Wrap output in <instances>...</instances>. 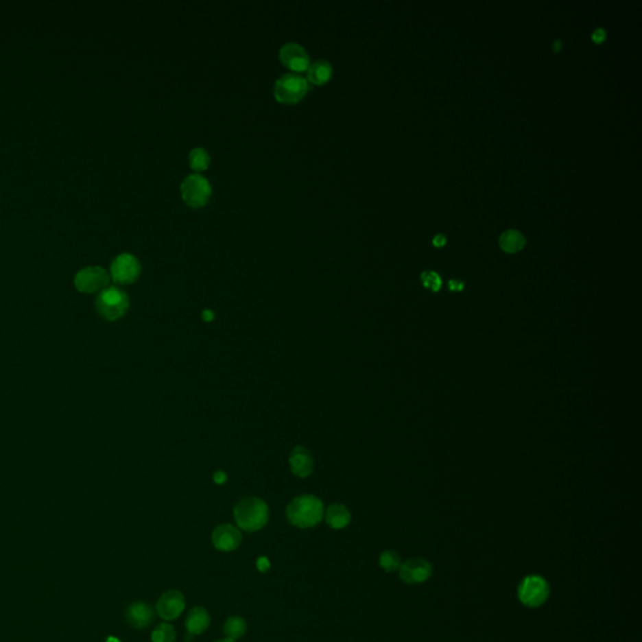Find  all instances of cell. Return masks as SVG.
<instances>
[{
    "instance_id": "obj_23",
    "label": "cell",
    "mask_w": 642,
    "mask_h": 642,
    "mask_svg": "<svg viewBox=\"0 0 642 642\" xmlns=\"http://www.w3.org/2000/svg\"><path fill=\"white\" fill-rule=\"evenodd\" d=\"M422 283L427 289L438 292L442 287V278L436 271H424L422 274Z\"/></svg>"
},
{
    "instance_id": "obj_8",
    "label": "cell",
    "mask_w": 642,
    "mask_h": 642,
    "mask_svg": "<svg viewBox=\"0 0 642 642\" xmlns=\"http://www.w3.org/2000/svg\"><path fill=\"white\" fill-rule=\"evenodd\" d=\"M548 596H549V586L543 577H525L519 584V599L523 605L528 606V607H540L547 601Z\"/></svg>"
},
{
    "instance_id": "obj_18",
    "label": "cell",
    "mask_w": 642,
    "mask_h": 642,
    "mask_svg": "<svg viewBox=\"0 0 642 642\" xmlns=\"http://www.w3.org/2000/svg\"><path fill=\"white\" fill-rule=\"evenodd\" d=\"M499 245H501L502 250L506 252H508V254L519 252L522 248H525V236L519 234V231H516V230L506 231L499 239Z\"/></svg>"
},
{
    "instance_id": "obj_26",
    "label": "cell",
    "mask_w": 642,
    "mask_h": 642,
    "mask_svg": "<svg viewBox=\"0 0 642 642\" xmlns=\"http://www.w3.org/2000/svg\"><path fill=\"white\" fill-rule=\"evenodd\" d=\"M448 286H449V290L451 292H463L464 290V283L460 281V280H451L448 283Z\"/></svg>"
},
{
    "instance_id": "obj_17",
    "label": "cell",
    "mask_w": 642,
    "mask_h": 642,
    "mask_svg": "<svg viewBox=\"0 0 642 642\" xmlns=\"http://www.w3.org/2000/svg\"><path fill=\"white\" fill-rule=\"evenodd\" d=\"M325 519L329 527L334 530H342L350 523L351 514L344 504L333 503L330 504L326 510Z\"/></svg>"
},
{
    "instance_id": "obj_20",
    "label": "cell",
    "mask_w": 642,
    "mask_h": 642,
    "mask_svg": "<svg viewBox=\"0 0 642 642\" xmlns=\"http://www.w3.org/2000/svg\"><path fill=\"white\" fill-rule=\"evenodd\" d=\"M246 630H248V623L240 616H233L227 619L224 626L225 635L227 636V639H231V640H237L243 637V635L246 634Z\"/></svg>"
},
{
    "instance_id": "obj_13",
    "label": "cell",
    "mask_w": 642,
    "mask_h": 642,
    "mask_svg": "<svg viewBox=\"0 0 642 642\" xmlns=\"http://www.w3.org/2000/svg\"><path fill=\"white\" fill-rule=\"evenodd\" d=\"M292 475L299 478H307L314 472V458L309 449L302 445H296L289 457Z\"/></svg>"
},
{
    "instance_id": "obj_10",
    "label": "cell",
    "mask_w": 642,
    "mask_h": 642,
    "mask_svg": "<svg viewBox=\"0 0 642 642\" xmlns=\"http://www.w3.org/2000/svg\"><path fill=\"white\" fill-rule=\"evenodd\" d=\"M433 573L431 563L424 558H412L401 563L399 576L408 584H423Z\"/></svg>"
},
{
    "instance_id": "obj_22",
    "label": "cell",
    "mask_w": 642,
    "mask_h": 642,
    "mask_svg": "<svg viewBox=\"0 0 642 642\" xmlns=\"http://www.w3.org/2000/svg\"><path fill=\"white\" fill-rule=\"evenodd\" d=\"M379 563L380 566L389 573L395 572L396 569H401V557L394 551H384L380 555Z\"/></svg>"
},
{
    "instance_id": "obj_29",
    "label": "cell",
    "mask_w": 642,
    "mask_h": 642,
    "mask_svg": "<svg viewBox=\"0 0 642 642\" xmlns=\"http://www.w3.org/2000/svg\"><path fill=\"white\" fill-rule=\"evenodd\" d=\"M213 316H215V314L212 313L211 310H204V313H202V319L204 321L213 320Z\"/></svg>"
},
{
    "instance_id": "obj_5",
    "label": "cell",
    "mask_w": 642,
    "mask_h": 642,
    "mask_svg": "<svg viewBox=\"0 0 642 642\" xmlns=\"http://www.w3.org/2000/svg\"><path fill=\"white\" fill-rule=\"evenodd\" d=\"M181 196L183 202L190 207H204L209 204L212 196L211 183L200 174L189 175L181 185Z\"/></svg>"
},
{
    "instance_id": "obj_1",
    "label": "cell",
    "mask_w": 642,
    "mask_h": 642,
    "mask_svg": "<svg viewBox=\"0 0 642 642\" xmlns=\"http://www.w3.org/2000/svg\"><path fill=\"white\" fill-rule=\"evenodd\" d=\"M286 517L292 525L299 528H311L319 525L324 517V504L313 495L296 497L287 504Z\"/></svg>"
},
{
    "instance_id": "obj_15",
    "label": "cell",
    "mask_w": 642,
    "mask_h": 642,
    "mask_svg": "<svg viewBox=\"0 0 642 642\" xmlns=\"http://www.w3.org/2000/svg\"><path fill=\"white\" fill-rule=\"evenodd\" d=\"M333 77V67L326 59H318L307 69V80L309 84L324 86Z\"/></svg>"
},
{
    "instance_id": "obj_19",
    "label": "cell",
    "mask_w": 642,
    "mask_h": 642,
    "mask_svg": "<svg viewBox=\"0 0 642 642\" xmlns=\"http://www.w3.org/2000/svg\"><path fill=\"white\" fill-rule=\"evenodd\" d=\"M189 163H190V167L195 172H204L210 166L211 157L204 148L196 147V148L191 150L190 156H189Z\"/></svg>"
},
{
    "instance_id": "obj_28",
    "label": "cell",
    "mask_w": 642,
    "mask_h": 642,
    "mask_svg": "<svg viewBox=\"0 0 642 642\" xmlns=\"http://www.w3.org/2000/svg\"><path fill=\"white\" fill-rule=\"evenodd\" d=\"M213 481H215V483H217V484L225 483V482L227 481L226 473H225V472H221V471L216 472V473L213 475Z\"/></svg>"
},
{
    "instance_id": "obj_9",
    "label": "cell",
    "mask_w": 642,
    "mask_h": 642,
    "mask_svg": "<svg viewBox=\"0 0 642 642\" xmlns=\"http://www.w3.org/2000/svg\"><path fill=\"white\" fill-rule=\"evenodd\" d=\"M278 58L286 68L292 71V73L307 72L311 63L307 49L295 42L284 44L278 51Z\"/></svg>"
},
{
    "instance_id": "obj_25",
    "label": "cell",
    "mask_w": 642,
    "mask_h": 642,
    "mask_svg": "<svg viewBox=\"0 0 642 642\" xmlns=\"http://www.w3.org/2000/svg\"><path fill=\"white\" fill-rule=\"evenodd\" d=\"M606 38H607V33H606V30L604 29V28H599V29H596L592 33V40H593L595 43H604L606 40Z\"/></svg>"
},
{
    "instance_id": "obj_2",
    "label": "cell",
    "mask_w": 642,
    "mask_h": 642,
    "mask_svg": "<svg viewBox=\"0 0 642 642\" xmlns=\"http://www.w3.org/2000/svg\"><path fill=\"white\" fill-rule=\"evenodd\" d=\"M236 525L246 532L260 531L269 522V507L263 499L256 497L242 498L235 506Z\"/></svg>"
},
{
    "instance_id": "obj_24",
    "label": "cell",
    "mask_w": 642,
    "mask_h": 642,
    "mask_svg": "<svg viewBox=\"0 0 642 642\" xmlns=\"http://www.w3.org/2000/svg\"><path fill=\"white\" fill-rule=\"evenodd\" d=\"M270 561L268 557H259L256 561V567L261 573H266L270 569Z\"/></svg>"
},
{
    "instance_id": "obj_7",
    "label": "cell",
    "mask_w": 642,
    "mask_h": 642,
    "mask_svg": "<svg viewBox=\"0 0 642 642\" xmlns=\"http://www.w3.org/2000/svg\"><path fill=\"white\" fill-rule=\"evenodd\" d=\"M110 276L101 266H87L80 269L74 276V286L82 294L102 292L110 284Z\"/></svg>"
},
{
    "instance_id": "obj_4",
    "label": "cell",
    "mask_w": 642,
    "mask_h": 642,
    "mask_svg": "<svg viewBox=\"0 0 642 642\" xmlns=\"http://www.w3.org/2000/svg\"><path fill=\"white\" fill-rule=\"evenodd\" d=\"M310 89L305 77L298 73H285L275 82L274 95L278 103L295 104L299 103Z\"/></svg>"
},
{
    "instance_id": "obj_30",
    "label": "cell",
    "mask_w": 642,
    "mask_h": 642,
    "mask_svg": "<svg viewBox=\"0 0 642 642\" xmlns=\"http://www.w3.org/2000/svg\"><path fill=\"white\" fill-rule=\"evenodd\" d=\"M192 639H193V635H192V634H190V632H187V634H186V636H185V641L186 642L192 641Z\"/></svg>"
},
{
    "instance_id": "obj_11",
    "label": "cell",
    "mask_w": 642,
    "mask_h": 642,
    "mask_svg": "<svg viewBox=\"0 0 642 642\" xmlns=\"http://www.w3.org/2000/svg\"><path fill=\"white\" fill-rule=\"evenodd\" d=\"M186 601L185 596L177 590H171V591L165 592L160 596L156 610L163 620L172 621L177 619L185 610Z\"/></svg>"
},
{
    "instance_id": "obj_33",
    "label": "cell",
    "mask_w": 642,
    "mask_h": 642,
    "mask_svg": "<svg viewBox=\"0 0 642 642\" xmlns=\"http://www.w3.org/2000/svg\"><path fill=\"white\" fill-rule=\"evenodd\" d=\"M215 642H235V640H231V639H227L226 637V639H224V640H219V641Z\"/></svg>"
},
{
    "instance_id": "obj_32",
    "label": "cell",
    "mask_w": 642,
    "mask_h": 642,
    "mask_svg": "<svg viewBox=\"0 0 642 642\" xmlns=\"http://www.w3.org/2000/svg\"><path fill=\"white\" fill-rule=\"evenodd\" d=\"M560 48H561V40H556L555 51H560Z\"/></svg>"
},
{
    "instance_id": "obj_3",
    "label": "cell",
    "mask_w": 642,
    "mask_h": 642,
    "mask_svg": "<svg viewBox=\"0 0 642 642\" xmlns=\"http://www.w3.org/2000/svg\"><path fill=\"white\" fill-rule=\"evenodd\" d=\"M128 309L130 298L127 292L117 286H107L95 299V310L104 320H119L127 314Z\"/></svg>"
},
{
    "instance_id": "obj_31",
    "label": "cell",
    "mask_w": 642,
    "mask_h": 642,
    "mask_svg": "<svg viewBox=\"0 0 642 642\" xmlns=\"http://www.w3.org/2000/svg\"><path fill=\"white\" fill-rule=\"evenodd\" d=\"M106 642H121V641L118 640L117 637H115V636H110V637H107V640H106Z\"/></svg>"
},
{
    "instance_id": "obj_21",
    "label": "cell",
    "mask_w": 642,
    "mask_h": 642,
    "mask_svg": "<svg viewBox=\"0 0 642 642\" xmlns=\"http://www.w3.org/2000/svg\"><path fill=\"white\" fill-rule=\"evenodd\" d=\"M151 639H152V642H175V628L172 625H169V623L162 622V623L156 626Z\"/></svg>"
},
{
    "instance_id": "obj_27",
    "label": "cell",
    "mask_w": 642,
    "mask_h": 642,
    "mask_svg": "<svg viewBox=\"0 0 642 642\" xmlns=\"http://www.w3.org/2000/svg\"><path fill=\"white\" fill-rule=\"evenodd\" d=\"M445 243H447V237H445L444 235L439 234L437 235V236H434L433 245H434L436 248H442V246H444Z\"/></svg>"
},
{
    "instance_id": "obj_16",
    "label": "cell",
    "mask_w": 642,
    "mask_h": 642,
    "mask_svg": "<svg viewBox=\"0 0 642 642\" xmlns=\"http://www.w3.org/2000/svg\"><path fill=\"white\" fill-rule=\"evenodd\" d=\"M210 615L204 607H193L186 619L187 632L192 635H201L210 626Z\"/></svg>"
},
{
    "instance_id": "obj_12",
    "label": "cell",
    "mask_w": 642,
    "mask_h": 642,
    "mask_svg": "<svg viewBox=\"0 0 642 642\" xmlns=\"http://www.w3.org/2000/svg\"><path fill=\"white\" fill-rule=\"evenodd\" d=\"M242 540L239 528L233 525H219L212 532V543L216 549L231 552L239 548Z\"/></svg>"
},
{
    "instance_id": "obj_14",
    "label": "cell",
    "mask_w": 642,
    "mask_h": 642,
    "mask_svg": "<svg viewBox=\"0 0 642 642\" xmlns=\"http://www.w3.org/2000/svg\"><path fill=\"white\" fill-rule=\"evenodd\" d=\"M126 619L132 628H145L152 623L154 613L152 607L142 601L133 602L126 610Z\"/></svg>"
},
{
    "instance_id": "obj_6",
    "label": "cell",
    "mask_w": 642,
    "mask_h": 642,
    "mask_svg": "<svg viewBox=\"0 0 642 642\" xmlns=\"http://www.w3.org/2000/svg\"><path fill=\"white\" fill-rule=\"evenodd\" d=\"M142 266L139 259L130 252L119 254L110 263V276L117 285H130L137 281Z\"/></svg>"
}]
</instances>
